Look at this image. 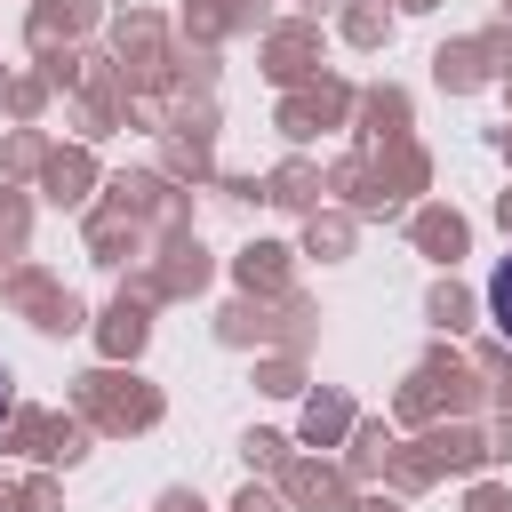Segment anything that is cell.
<instances>
[{
    "instance_id": "6da1fadb",
    "label": "cell",
    "mask_w": 512,
    "mask_h": 512,
    "mask_svg": "<svg viewBox=\"0 0 512 512\" xmlns=\"http://www.w3.org/2000/svg\"><path fill=\"white\" fill-rule=\"evenodd\" d=\"M488 320H496V336L512 344V256L496 264V280H488Z\"/></svg>"
},
{
    "instance_id": "7a4b0ae2",
    "label": "cell",
    "mask_w": 512,
    "mask_h": 512,
    "mask_svg": "<svg viewBox=\"0 0 512 512\" xmlns=\"http://www.w3.org/2000/svg\"><path fill=\"white\" fill-rule=\"evenodd\" d=\"M0 408H8V368H0Z\"/></svg>"
}]
</instances>
